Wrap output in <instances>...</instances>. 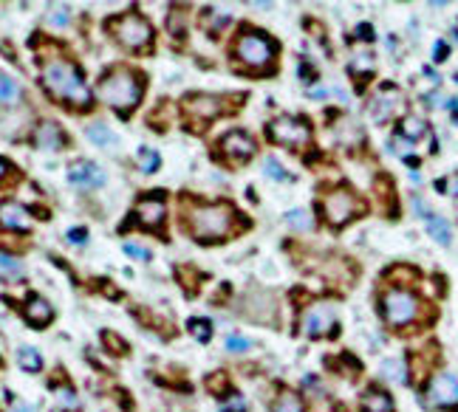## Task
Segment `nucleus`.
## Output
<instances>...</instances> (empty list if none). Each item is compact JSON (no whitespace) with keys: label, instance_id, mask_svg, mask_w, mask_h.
<instances>
[{"label":"nucleus","instance_id":"6","mask_svg":"<svg viewBox=\"0 0 458 412\" xmlns=\"http://www.w3.org/2000/svg\"><path fill=\"white\" fill-rule=\"evenodd\" d=\"M382 311H385V319L391 325H407V322H413L416 311H419V300L407 291L393 288V291H388L382 297Z\"/></svg>","mask_w":458,"mask_h":412},{"label":"nucleus","instance_id":"8","mask_svg":"<svg viewBox=\"0 0 458 412\" xmlns=\"http://www.w3.org/2000/svg\"><path fill=\"white\" fill-rule=\"evenodd\" d=\"M269 136H272V141H277V144L300 147V144L309 141V128L303 125V121H297V119L283 116V119H275L272 125H269Z\"/></svg>","mask_w":458,"mask_h":412},{"label":"nucleus","instance_id":"31","mask_svg":"<svg viewBox=\"0 0 458 412\" xmlns=\"http://www.w3.org/2000/svg\"><path fill=\"white\" fill-rule=\"evenodd\" d=\"M102 345L108 347V353L111 356H122V353H128V345H124V339H119L116 334H111V331H105L102 334Z\"/></svg>","mask_w":458,"mask_h":412},{"label":"nucleus","instance_id":"18","mask_svg":"<svg viewBox=\"0 0 458 412\" xmlns=\"http://www.w3.org/2000/svg\"><path fill=\"white\" fill-rule=\"evenodd\" d=\"M34 144L43 147V150H63L65 136H63V130L54 125V121H43V125L34 130Z\"/></svg>","mask_w":458,"mask_h":412},{"label":"nucleus","instance_id":"39","mask_svg":"<svg viewBox=\"0 0 458 412\" xmlns=\"http://www.w3.org/2000/svg\"><path fill=\"white\" fill-rule=\"evenodd\" d=\"M124 252L133 255V257H145V260H150V252H147V249H139L136 243H124Z\"/></svg>","mask_w":458,"mask_h":412},{"label":"nucleus","instance_id":"27","mask_svg":"<svg viewBox=\"0 0 458 412\" xmlns=\"http://www.w3.org/2000/svg\"><path fill=\"white\" fill-rule=\"evenodd\" d=\"M0 277H3V280H17V277H23L20 260H15V257L6 255V252H0Z\"/></svg>","mask_w":458,"mask_h":412},{"label":"nucleus","instance_id":"24","mask_svg":"<svg viewBox=\"0 0 458 412\" xmlns=\"http://www.w3.org/2000/svg\"><path fill=\"white\" fill-rule=\"evenodd\" d=\"M399 133H402L404 139H419V136L427 133V125H425V121H422L419 116H404V119H402Z\"/></svg>","mask_w":458,"mask_h":412},{"label":"nucleus","instance_id":"22","mask_svg":"<svg viewBox=\"0 0 458 412\" xmlns=\"http://www.w3.org/2000/svg\"><path fill=\"white\" fill-rule=\"evenodd\" d=\"M425 221H427V232L439 240V243H450L452 240V232H450V223L441 218V215H425Z\"/></svg>","mask_w":458,"mask_h":412},{"label":"nucleus","instance_id":"5","mask_svg":"<svg viewBox=\"0 0 458 412\" xmlns=\"http://www.w3.org/2000/svg\"><path fill=\"white\" fill-rule=\"evenodd\" d=\"M235 54L240 57V62L252 65V68H263L272 62L275 57V43L266 37V34H258V31H246L238 46H235Z\"/></svg>","mask_w":458,"mask_h":412},{"label":"nucleus","instance_id":"4","mask_svg":"<svg viewBox=\"0 0 458 412\" xmlns=\"http://www.w3.org/2000/svg\"><path fill=\"white\" fill-rule=\"evenodd\" d=\"M111 31L116 34V40H119L124 49H133V51L145 49L150 40H153L150 23L145 17H139V15H122V17L111 20Z\"/></svg>","mask_w":458,"mask_h":412},{"label":"nucleus","instance_id":"42","mask_svg":"<svg viewBox=\"0 0 458 412\" xmlns=\"http://www.w3.org/2000/svg\"><path fill=\"white\" fill-rule=\"evenodd\" d=\"M436 60H439V62L447 60V46H444V43H436Z\"/></svg>","mask_w":458,"mask_h":412},{"label":"nucleus","instance_id":"30","mask_svg":"<svg viewBox=\"0 0 458 412\" xmlns=\"http://www.w3.org/2000/svg\"><path fill=\"white\" fill-rule=\"evenodd\" d=\"M286 223L295 226V229H300V232H306V229L314 226V221H311V215H309L306 209H291V212L286 215Z\"/></svg>","mask_w":458,"mask_h":412},{"label":"nucleus","instance_id":"13","mask_svg":"<svg viewBox=\"0 0 458 412\" xmlns=\"http://www.w3.org/2000/svg\"><path fill=\"white\" fill-rule=\"evenodd\" d=\"M68 181L74 187L91 189V187H102L105 184V173L97 167L94 161H74L71 167H68Z\"/></svg>","mask_w":458,"mask_h":412},{"label":"nucleus","instance_id":"9","mask_svg":"<svg viewBox=\"0 0 458 412\" xmlns=\"http://www.w3.org/2000/svg\"><path fill=\"white\" fill-rule=\"evenodd\" d=\"M425 404L427 406H455L458 404V379L450 373L433 376V381L425 393Z\"/></svg>","mask_w":458,"mask_h":412},{"label":"nucleus","instance_id":"25","mask_svg":"<svg viewBox=\"0 0 458 412\" xmlns=\"http://www.w3.org/2000/svg\"><path fill=\"white\" fill-rule=\"evenodd\" d=\"M17 364L26 370V373H37V370L43 367V356H40L37 350H31V347H20L17 350Z\"/></svg>","mask_w":458,"mask_h":412},{"label":"nucleus","instance_id":"15","mask_svg":"<svg viewBox=\"0 0 458 412\" xmlns=\"http://www.w3.org/2000/svg\"><path fill=\"white\" fill-rule=\"evenodd\" d=\"M28 209L20 206L17 200H3L0 203V226L12 232H26L28 229Z\"/></svg>","mask_w":458,"mask_h":412},{"label":"nucleus","instance_id":"35","mask_svg":"<svg viewBox=\"0 0 458 412\" xmlns=\"http://www.w3.org/2000/svg\"><path fill=\"white\" fill-rule=\"evenodd\" d=\"M246 347H249V339H246V336H238V334L227 336V350H229V353H240V350H246Z\"/></svg>","mask_w":458,"mask_h":412},{"label":"nucleus","instance_id":"46","mask_svg":"<svg viewBox=\"0 0 458 412\" xmlns=\"http://www.w3.org/2000/svg\"><path fill=\"white\" fill-rule=\"evenodd\" d=\"M15 412H34V409H31V406H26V404H17V406H15Z\"/></svg>","mask_w":458,"mask_h":412},{"label":"nucleus","instance_id":"17","mask_svg":"<svg viewBox=\"0 0 458 412\" xmlns=\"http://www.w3.org/2000/svg\"><path fill=\"white\" fill-rule=\"evenodd\" d=\"M23 316H26V322L40 327V325H49L54 319V308L43 297H28V302L23 305Z\"/></svg>","mask_w":458,"mask_h":412},{"label":"nucleus","instance_id":"40","mask_svg":"<svg viewBox=\"0 0 458 412\" xmlns=\"http://www.w3.org/2000/svg\"><path fill=\"white\" fill-rule=\"evenodd\" d=\"M357 37L359 40H373V26L370 23H359L357 26Z\"/></svg>","mask_w":458,"mask_h":412},{"label":"nucleus","instance_id":"26","mask_svg":"<svg viewBox=\"0 0 458 412\" xmlns=\"http://www.w3.org/2000/svg\"><path fill=\"white\" fill-rule=\"evenodd\" d=\"M382 376L388 381H396V384H404L407 376H404V361L402 359H385L382 361Z\"/></svg>","mask_w":458,"mask_h":412},{"label":"nucleus","instance_id":"44","mask_svg":"<svg viewBox=\"0 0 458 412\" xmlns=\"http://www.w3.org/2000/svg\"><path fill=\"white\" fill-rule=\"evenodd\" d=\"M6 175H9V164H6L3 158H0V181H3Z\"/></svg>","mask_w":458,"mask_h":412},{"label":"nucleus","instance_id":"21","mask_svg":"<svg viewBox=\"0 0 458 412\" xmlns=\"http://www.w3.org/2000/svg\"><path fill=\"white\" fill-rule=\"evenodd\" d=\"M272 412H303V398L291 390H283L275 404H272Z\"/></svg>","mask_w":458,"mask_h":412},{"label":"nucleus","instance_id":"41","mask_svg":"<svg viewBox=\"0 0 458 412\" xmlns=\"http://www.w3.org/2000/svg\"><path fill=\"white\" fill-rule=\"evenodd\" d=\"M224 387H227V379H224V376L210 379V390H215V393H218V390H224Z\"/></svg>","mask_w":458,"mask_h":412},{"label":"nucleus","instance_id":"43","mask_svg":"<svg viewBox=\"0 0 458 412\" xmlns=\"http://www.w3.org/2000/svg\"><path fill=\"white\" fill-rule=\"evenodd\" d=\"M300 74L309 76V82H314V71H311V65H300Z\"/></svg>","mask_w":458,"mask_h":412},{"label":"nucleus","instance_id":"28","mask_svg":"<svg viewBox=\"0 0 458 412\" xmlns=\"http://www.w3.org/2000/svg\"><path fill=\"white\" fill-rule=\"evenodd\" d=\"M187 327H190V334H193L198 342H210V336H213V322H210V319L195 316V319L187 322Z\"/></svg>","mask_w":458,"mask_h":412},{"label":"nucleus","instance_id":"38","mask_svg":"<svg viewBox=\"0 0 458 412\" xmlns=\"http://www.w3.org/2000/svg\"><path fill=\"white\" fill-rule=\"evenodd\" d=\"M88 240V229H71L68 232V243H74V246H82Z\"/></svg>","mask_w":458,"mask_h":412},{"label":"nucleus","instance_id":"23","mask_svg":"<svg viewBox=\"0 0 458 412\" xmlns=\"http://www.w3.org/2000/svg\"><path fill=\"white\" fill-rule=\"evenodd\" d=\"M88 139L94 141V144H99V147H108V144H113L116 141V133L108 128V125H102V121H97V125H88Z\"/></svg>","mask_w":458,"mask_h":412},{"label":"nucleus","instance_id":"37","mask_svg":"<svg viewBox=\"0 0 458 412\" xmlns=\"http://www.w3.org/2000/svg\"><path fill=\"white\" fill-rule=\"evenodd\" d=\"M57 401H60V404H65V406H74V404H76L74 390H71V387H60V390H57Z\"/></svg>","mask_w":458,"mask_h":412},{"label":"nucleus","instance_id":"19","mask_svg":"<svg viewBox=\"0 0 458 412\" xmlns=\"http://www.w3.org/2000/svg\"><path fill=\"white\" fill-rule=\"evenodd\" d=\"M362 409L365 412H393V401L382 390H368L362 395Z\"/></svg>","mask_w":458,"mask_h":412},{"label":"nucleus","instance_id":"14","mask_svg":"<svg viewBox=\"0 0 458 412\" xmlns=\"http://www.w3.org/2000/svg\"><path fill=\"white\" fill-rule=\"evenodd\" d=\"M221 150H224V155L232 158V161H246L249 155L255 153V141L249 139L243 130H232V133H227V136L221 139Z\"/></svg>","mask_w":458,"mask_h":412},{"label":"nucleus","instance_id":"1","mask_svg":"<svg viewBox=\"0 0 458 412\" xmlns=\"http://www.w3.org/2000/svg\"><path fill=\"white\" fill-rule=\"evenodd\" d=\"M43 85L46 91L54 96V99H65L68 105L85 110L91 108V91L85 88V82H82V74L74 62L68 60H46L43 62Z\"/></svg>","mask_w":458,"mask_h":412},{"label":"nucleus","instance_id":"12","mask_svg":"<svg viewBox=\"0 0 458 412\" xmlns=\"http://www.w3.org/2000/svg\"><path fill=\"white\" fill-rule=\"evenodd\" d=\"M184 113L195 121H213L221 113V99L210 94H193L184 99Z\"/></svg>","mask_w":458,"mask_h":412},{"label":"nucleus","instance_id":"33","mask_svg":"<svg viewBox=\"0 0 458 412\" xmlns=\"http://www.w3.org/2000/svg\"><path fill=\"white\" fill-rule=\"evenodd\" d=\"M373 71V57L370 54H357L351 62V74H368Z\"/></svg>","mask_w":458,"mask_h":412},{"label":"nucleus","instance_id":"29","mask_svg":"<svg viewBox=\"0 0 458 412\" xmlns=\"http://www.w3.org/2000/svg\"><path fill=\"white\" fill-rule=\"evenodd\" d=\"M136 158H139V164H142V173H156V170L161 167V158H158V153H156V150H150V147H139Z\"/></svg>","mask_w":458,"mask_h":412},{"label":"nucleus","instance_id":"11","mask_svg":"<svg viewBox=\"0 0 458 412\" xmlns=\"http://www.w3.org/2000/svg\"><path fill=\"white\" fill-rule=\"evenodd\" d=\"M164 215H167V203H164V195H147L136 203V221L147 229H158L164 223Z\"/></svg>","mask_w":458,"mask_h":412},{"label":"nucleus","instance_id":"16","mask_svg":"<svg viewBox=\"0 0 458 412\" xmlns=\"http://www.w3.org/2000/svg\"><path fill=\"white\" fill-rule=\"evenodd\" d=\"M402 94L399 91H393V88H385L377 99H373V105H370V116H373V121H388L396 110H402Z\"/></svg>","mask_w":458,"mask_h":412},{"label":"nucleus","instance_id":"3","mask_svg":"<svg viewBox=\"0 0 458 412\" xmlns=\"http://www.w3.org/2000/svg\"><path fill=\"white\" fill-rule=\"evenodd\" d=\"M232 221L235 215L227 203H195L187 215V229L195 234V240L210 243V240L227 237L232 229Z\"/></svg>","mask_w":458,"mask_h":412},{"label":"nucleus","instance_id":"32","mask_svg":"<svg viewBox=\"0 0 458 412\" xmlns=\"http://www.w3.org/2000/svg\"><path fill=\"white\" fill-rule=\"evenodd\" d=\"M263 173H266L269 178H275V181H283V178H288V175H286V170L280 167V161H277V158H272V155L263 161Z\"/></svg>","mask_w":458,"mask_h":412},{"label":"nucleus","instance_id":"34","mask_svg":"<svg viewBox=\"0 0 458 412\" xmlns=\"http://www.w3.org/2000/svg\"><path fill=\"white\" fill-rule=\"evenodd\" d=\"M49 26H54V28H65V26H68V9H65V6L51 9V15H49Z\"/></svg>","mask_w":458,"mask_h":412},{"label":"nucleus","instance_id":"7","mask_svg":"<svg viewBox=\"0 0 458 412\" xmlns=\"http://www.w3.org/2000/svg\"><path fill=\"white\" fill-rule=\"evenodd\" d=\"M322 209H325V218H328L331 226H343V223H348V221L357 215L359 203H357L354 192H348V189H337V192H331V195L325 198Z\"/></svg>","mask_w":458,"mask_h":412},{"label":"nucleus","instance_id":"20","mask_svg":"<svg viewBox=\"0 0 458 412\" xmlns=\"http://www.w3.org/2000/svg\"><path fill=\"white\" fill-rule=\"evenodd\" d=\"M20 102V85L6 74V71H0V105H17Z\"/></svg>","mask_w":458,"mask_h":412},{"label":"nucleus","instance_id":"10","mask_svg":"<svg viewBox=\"0 0 458 412\" xmlns=\"http://www.w3.org/2000/svg\"><path fill=\"white\" fill-rule=\"evenodd\" d=\"M334 322H337V308L331 305V302H320V305H314V308L306 314L303 331H306L309 336H322V334H328L331 327H334Z\"/></svg>","mask_w":458,"mask_h":412},{"label":"nucleus","instance_id":"2","mask_svg":"<svg viewBox=\"0 0 458 412\" xmlns=\"http://www.w3.org/2000/svg\"><path fill=\"white\" fill-rule=\"evenodd\" d=\"M99 96L119 113H131L142 99V82L128 68H113L99 79Z\"/></svg>","mask_w":458,"mask_h":412},{"label":"nucleus","instance_id":"45","mask_svg":"<svg viewBox=\"0 0 458 412\" xmlns=\"http://www.w3.org/2000/svg\"><path fill=\"white\" fill-rule=\"evenodd\" d=\"M436 187H439V192H444V189H447V187H450V184H447V181H439V184H436ZM452 187H458V178H452Z\"/></svg>","mask_w":458,"mask_h":412},{"label":"nucleus","instance_id":"36","mask_svg":"<svg viewBox=\"0 0 458 412\" xmlns=\"http://www.w3.org/2000/svg\"><path fill=\"white\" fill-rule=\"evenodd\" d=\"M246 409V401L240 395H229L224 404H221V412H243Z\"/></svg>","mask_w":458,"mask_h":412}]
</instances>
